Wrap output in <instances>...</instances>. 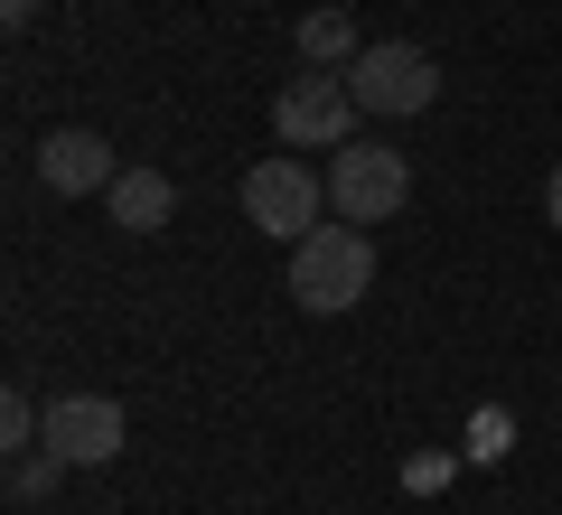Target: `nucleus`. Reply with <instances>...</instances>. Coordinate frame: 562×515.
<instances>
[{
	"mask_svg": "<svg viewBox=\"0 0 562 515\" xmlns=\"http://www.w3.org/2000/svg\"><path fill=\"white\" fill-rule=\"evenodd\" d=\"M366 291H375V244H366V225H310V235L291 244V300H301L310 318L357 310Z\"/></svg>",
	"mask_w": 562,
	"mask_h": 515,
	"instance_id": "obj_1",
	"label": "nucleus"
},
{
	"mask_svg": "<svg viewBox=\"0 0 562 515\" xmlns=\"http://www.w3.org/2000/svg\"><path fill=\"white\" fill-rule=\"evenodd\" d=\"M403 198H413V159L403 150H384V141H338V150H328V206H338L347 225L403 216Z\"/></svg>",
	"mask_w": 562,
	"mask_h": 515,
	"instance_id": "obj_2",
	"label": "nucleus"
},
{
	"mask_svg": "<svg viewBox=\"0 0 562 515\" xmlns=\"http://www.w3.org/2000/svg\"><path fill=\"white\" fill-rule=\"evenodd\" d=\"M319 206H328V179H310L291 150H272V159L244 169V225H262L272 244H301L310 225H319Z\"/></svg>",
	"mask_w": 562,
	"mask_h": 515,
	"instance_id": "obj_3",
	"label": "nucleus"
},
{
	"mask_svg": "<svg viewBox=\"0 0 562 515\" xmlns=\"http://www.w3.org/2000/svg\"><path fill=\"white\" fill-rule=\"evenodd\" d=\"M357 85L347 76H291L272 94V132H281V150H338V141H357Z\"/></svg>",
	"mask_w": 562,
	"mask_h": 515,
	"instance_id": "obj_4",
	"label": "nucleus"
},
{
	"mask_svg": "<svg viewBox=\"0 0 562 515\" xmlns=\"http://www.w3.org/2000/svg\"><path fill=\"white\" fill-rule=\"evenodd\" d=\"M347 85H357V103H366V113H384V122H413V113H431V94H441L431 57H422V47H403V38H375V47H357Z\"/></svg>",
	"mask_w": 562,
	"mask_h": 515,
	"instance_id": "obj_5",
	"label": "nucleus"
},
{
	"mask_svg": "<svg viewBox=\"0 0 562 515\" xmlns=\"http://www.w3.org/2000/svg\"><path fill=\"white\" fill-rule=\"evenodd\" d=\"M122 440H132V422H122L113 394H57L47 403V450L66 469H103V459H122Z\"/></svg>",
	"mask_w": 562,
	"mask_h": 515,
	"instance_id": "obj_6",
	"label": "nucleus"
},
{
	"mask_svg": "<svg viewBox=\"0 0 562 515\" xmlns=\"http://www.w3.org/2000/svg\"><path fill=\"white\" fill-rule=\"evenodd\" d=\"M38 179L57 188V198H103V188L122 179V159H113V141H103V132L66 122V132H47V141H38Z\"/></svg>",
	"mask_w": 562,
	"mask_h": 515,
	"instance_id": "obj_7",
	"label": "nucleus"
},
{
	"mask_svg": "<svg viewBox=\"0 0 562 515\" xmlns=\"http://www.w3.org/2000/svg\"><path fill=\"white\" fill-rule=\"evenodd\" d=\"M103 206H113V225H122V235H160V225L179 216V188H169L160 169H122V179L103 188Z\"/></svg>",
	"mask_w": 562,
	"mask_h": 515,
	"instance_id": "obj_8",
	"label": "nucleus"
},
{
	"mask_svg": "<svg viewBox=\"0 0 562 515\" xmlns=\"http://www.w3.org/2000/svg\"><path fill=\"white\" fill-rule=\"evenodd\" d=\"M301 57L310 66H357V20H347V10H310L301 20Z\"/></svg>",
	"mask_w": 562,
	"mask_h": 515,
	"instance_id": "obj_9",
	"label": "nucleus"
},
{
	"mask_svg": "<svg viewBox=\"0 0 562 515\" xmlns=\"http://www.w3.org/2000/svg\"><path fill=\"white\" fill-rule=\"evenodd\" d=\"M506 450H516V413L479 403V413H469V459H506Z\"/></svg>",
	"mask_w": 562,
	"mask_h": 515,
	"instance_id": "obj_10",
	"label": "nucleus"
},
{
	"mask_svg": "<svg viewBox=\"0 0 562 515\" xmlns=\"http://www.w3.org/2000/svg\"><path fill=\"white\" fill-rule=\"evenodd\" d=\"M0 440H10V450H29V440H47V422H38V403H29L20 384H10V394H0Z\"/></svg>",
	"mask_w": 562,
	"mask_h": 515,
	"instance_id": "obj_11",
	"label": "nucleus"
},
{
	"mask_svg": "<svg viewBox=\"0 0 562 515\" xmlns=\"http://www.w3.org/2000/svg\"><path fill=\"white\" fill-rule=\"evenodd\" d=\"M450 478H460V459H450V450H422V459H403V488H413V496L450 488Z\"/></svg>",
	"mask_w": 562,
	"mask_h": 515,
	"instance_id": "obj_12",
	"label": "nucleus"
},
{
	"mask_svg": "<svg viewBox=\"0 0 562 515\" xmlns=\"http://www.w3.org/2000/svg\"><path fill=\"white\" fill-rule=\"evenodd\" d=\"M66 459L57 450H38V459H10V496H47V478H57Z\"/></svg>",
	"mask_w": 562,
	"mask_h": 515,
	"instance_id": "obj_13",
	"label": "nucleus"
},
{
	"mask_svg": "<svg viewBox=\"0 0 562 515\" xmlns=\"http://www.w3.org/2000/svg\"><path fill=\"white\" fill-rule=\"evenodd\" d=\"M543 225H562V169L543 179Z\"/></svg>",
	"mask_w": 562,
	"mask_h": 515,
	"instance_id": "obj_14",
	"label": "nucleus"
},
{
	"mask_svg": "<svg viewBox=\"0 0 562 515\" xmlns=\"http://www.w3.org/2000/svg\"><path fill=\"white\" fill-rule=\"evenodd\" d=\"M0 20H10V29H29V20H38V0H0Z\"/></svg>",
	"mask_w": 562,
	"mask_h": 515,
	"instance_id": "obj_15",
	"label": "nucleus"
}]
</instances>
